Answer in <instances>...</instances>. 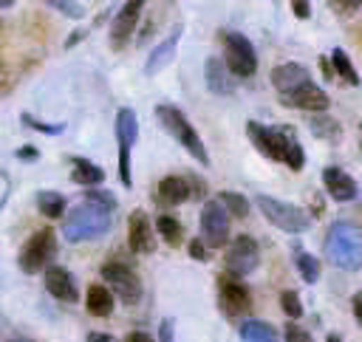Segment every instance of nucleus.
I'll use <instances>...</instances> for the list:
<instances>
[{
    "label": "nucleus",
    "mask_w": 362,
    "mask_h": 342,
    "mask_svg": "<svg viewBox=\"0 0 362 342\" xmlns=\"http://www.w3.org/2000/svg\"><path fill=\"white\" fill-rule=\"evenodd\" d=\"M113 209H116V198L105 189H85L82 201L68 209L65 223H62V235L68 243H82V240H99L102 235L110 232L113 223Z\"/></svg>",
    "instance_id": "nucleus-1"
},
{
    "label": "nucleus",
    "mask_w": 362,
    "mask_h": 342,
    "mask_svg": "<svg viewBox=\"0 0 362 342\" xmlns=\"http://www.w3.org/2000/svg\"><path fill=\"white\" fill-rule=\"evenodd\" d=\"M246 133H249V141L255 144V150L260 155H266L272 161H280L294 172L303 170L305 153H303L291 127H269V124H260V122H246Z\"/></svg>",
    "instance_id": "nucleus-2"
},
{
    "label": "nucleus",
    "mask_w": 362,
    "mask_h": 342,
    "mask_svg": "<svg viewBox=\"0 0 362 342\" xmlns=\"http://www.w3.org/2000/svg\"><path fill=\"white\" fill-rule=\"evenodd\" d=\"M322 254L334 269L356 271L362 266V229L348 220H334L322 237Z\"/></svg>",
    "instance_id": "nucleus-3"
},
{
    "label": "nucleus",
    "mask_w": 362,
    "mask_h": 342,
    "mask_svg": "<svg viewBox=\"0 0 362 342\" xmlns=\"http://www.w3.org/2000/svg\"><path fill=\"white\" fill-rule=\"evenodd\" d=\"M156 119H158V124H161L201 167H209V164H212L209 150L204 147L201 136L195 133V127L189 124V119H187L175 105H156Z\"/></svg>",
    "instance_id": "nucleus-4"
},
{
    "label": "nucleus",
    "mask_w": 362,
    "mask_h": 342,
    "mask_svg": "<svg viewBox=\"0 0 362 342\" xmlns=\"http://www.w3.org/2000/svg\"><path fill=\"white\" fill-rule=\"evenodd\" d=\"M255 204H257V209L263 212V218L272 226H277V229H283L288 235H303L311 226V218L294 204H286V201L272 198V195H255Z\"/></svg>",
    "instance_id": "nucleus-5"
},
{
    "label": "nucleus",
    "mask_w": 362,
    "mask_h": 342,
    "mask_svg": "<svg viewBox=\"0 0 362 342\" xmlns=\"http://www.w3.org/2000/svg\"><path fill=\"white\" fill-rule=\"evenodd\" d=\"M54 254H57V235H54V229L51 226H42V229H37L25 243H23V249H20V254H17V263H20V269L25 271V274H37V271H48L51 266V260H54Z\"/></svg>",
    "instance_id": "nucleus-6"
},
{
    "label": "nucleus",
    "mask_w": 362,
    "mask_h": 342,
    "mask_svg": "<svg viewBox=\"0 0 362 342\" xmlns=\"http://www.w3.org/2000/svg\"><path fill=\"white\" fill-rule=\"evenodd\" d=\"M223 62L235 79H249L257 71V54L255 45L240 31H223Z\"/></svg>",
    "instance_id": "nucleus-7"
},
{
    "label": "nucleus",
    "mask_w": 362,
    "mask_h": 342,
    "mask_svg": "<svg viewBox=\"0 0 362 342\" xmlns=\"http://www.w3.org/2000/svg\"><path fill=\"white\" fill-rule=\"evenodd\" d=\"M139 138V119L133 107H119L116 113V141H119V181L124 187L133 184L130 175V150Z\"/></svg>",
    "instance_id": "nucleus-8"
},
{
    "label": "nucleus",
    "mask_w": 362,
    "mask_h": 342,
    "mask_svg": "<svg viewBox=\"0 0 362 342\" xmlns=\"http://www.w3.org/2000/svg\"><path fill=\"white\" fill-rule=\"evenodd\" d=\"M102 277H105V283L110 285V291L119 297V300H124L127 305H136L139 300H141V280H139V274L127 266V263H122V260H107V263H102Z\"/></svg>",
    "instance_id": "nucleus-9"
},
{
    "label": "nucleus",
    "mask_w": 362,
    "mask_h": 342,
    "mask_svg": "<svg viewBox=\"0 0 362 342\" xmlns=\"http://www.w3.org/2000/svg\"><path fill=\"white\" fill-rule=\"evenodd\" d=\"M201 237L209 249H223L229 240V212L218 198H209L201 209Z\"/></svg>",
    "instance_id": "nucleus-10"
},
{
    "label": "nucleus",
    "mask_w": 362,
    "mask_h": 342,
    "mask_svg": "<svg viewBox=\"0 0 362 342\" xmlns=\"http://www.w3.org/2000/svg\"><path fill=\"white\" fill-rule=\"evenodd\" d=\"M260 263V249L255 243V237L249 235H238L229 249H226V257H223V266H226V274L232 277H246L257 269Z\"/></svg>",
    "instance_id": "nucleus-11"
},
{
    "label": "nucleus",
    "mask_w": 362,
    "mask_h": 342,
    "mask_svg": "<svg viewBox=\"0 0 362 342\" xmlns=\"http://www.w3.org/2000/svg\"><path fill=\"white\" fill-rule=\"evenodd\" d=\"M218 300H221V311L226 314V317H232V319H238V317H246L249 314V308H252V294H249V288L238 280V277H232V274H221V280H218Z\"/></svg>",
    "instance_id": "nucleus-12"
},
{
    "label": "nucleus",
    "mask_w": 362,
    "mask_h": 342,
    "mask_svg": "<svg viewBox=\"0 0 362 342\" xmlns=\"http://www.w3.org/2000/svg\"><path fill=\"white\" fill-rule=\"evenodd\" d=\"M141 0H127L122 3L119 14L113 17V25H110V48L113 51H122L127 45V40L133 37L136 31V23H139V14H141Z\"/></svg>",
    "instance_id": "nucleus-13"
},
{
    "label": "nucleus",
    "mask_w": 362,
    "mask_h": 342,
    "mask_svg": "<svg viewBox=\"0 0 362 342\" xmlns=\"http://www.w3.org/2000/svg\"><path fill=\"white\" fill-rule=\"evenodd\" d=\"M127 243L136 254H153L156 252V232H153L144 209H133L127 215Z\"/></svg>",
    "instance_id": "nucleus-14"
},
{
    "label": "nucleus",
    "mask_w": 362,
    "mask_h": 342,
    "mask_svg": "<svg viewBox=\"0 0 362 342\" xmlns=\"http://www.w3.org/2000/svg\"><path fill=\"white\" fill-rule=\"evenodd\" d=\"M280 102L288 105V107H300V110H305V113H311V116H314V113H325L328 105H331L328 93H325L320 85H314V82L303 85L300 90H294V93H288V96H280Z\"/></svg>",
    "instance_id": "nucleus-15"
},
{
    "label": "nucleus",
    "mask_w": 362,
    "mask_h": 342,
    "mask_svg": "<svg viewBox=\"0 0 362 342\" xmlns=\"http://www.w3.org/2000/svg\"><path fill=\"white\" fill-rule=\"evenodd\" d=\"M322 187H325L328 198L337 201V204L356 201V195H359L356 181H354L345 170H339V167H325V170H322Z\"/></svg>",
    "instance_id": "nucleus-16"
},
{
    "label": "nucleus",
    "mask_w": 362,
    "mask_h": 342,
    "mask_svg": "<svg viewBox=\"0 0 362 342\" xmlns=\"http://www.w3.org/2000/svg\"><path fill=\"white\" fill-rule=\"evenodd\" d=\"M308 82H311V79H308V68L300 65V62H280V65L272 68V85H274L283 96L300 90V88L308 85Z\"/></svg>",
    "instance_id": "nucleus-17"
},
{
    "label": "nucleus",
    "mask_w": 362,
    "mask_h": 342,
    "mask_svg": "<svg viewBox=\"0 0 362 342\" xmlns=\"http://www.w3.org/2000/svg\"><path fill=\"white\" fill-rule=\"evenodd\" d=\"M42 280H45V291H48L51 297H57V300H62V302H76V300H79L76 283H74V277H71V271H68L65 266H51V269L42 274Z\"/></svg>",
    "instance_id": "nucleus-18"
},
{
    "label": "nucleus",
    "mask_w": 362,
    "mask_h": 342,
    "mask_svg": "<svg viewBox=\"0 0 362 342\" xmlns=\"http://www.w3.org/2000/svg\"><path fill=\"white\" fill-rule=\"evenodd\" d=\"M204 79H206V88H209L215 96H232V93H235L232 73H229L226 62L218 59V57H209V59H206V65H204Z\"/></svg>",
    "instance_id": "nucleus-19"
},
{
    "label": "nucleus",
    "mask_w": 362,
    "mask_h": 342,
    "mask_svg": "<svg viewBox=\"0 0 362 342\" xmlns=\"http://www.w3.org/2000/svg\"><path fill=\"white\" fill-rule=\"evenodd\" d=\"M189 181L184 175H164L158 184H156V201L161 206H178L189 198Z\"/></svg>",
    "instance_id": "nucleus-20"
},
{
    "label": "nucleus",
    "mask_w": 362,
    "mask_h": 342,
    "mask_svg": "<svg viewBox=\"0 0 362 342\" xmlns=\"http://www.w3.org/2000/svg\"><path fill=\"white\" fill-rule=\"evenodd\" d=\"M181 40V28H175L170 37H164L150 54H147V62H144V76H156L173 57H175V45Z\"/></svg>",
    "instance_id": "nucleus-21"
},
{
    "label": "nucleus",
    "mask_w": 362,
    "mask_h": 342,
    "mask_svg": "<svg viewBox=\"0 0 362 342\" xmlns=\"http://www.w3.org/2000/svg\"><path fill=\"white\" fill-rule=\"evenodd\" d=\"M71 181H74V184H82V187H88V189H93V187H99V184L105 181V170L96 167V164L88 161V158H71Z\"/></svg>",
    "instance_id": "nucleus-22"
},
{
    "label": "nucleus",
    "mask_w": 362,
    "mask_h": 342,
    "mask_svg": "<svg viewBox=\"0 0 362 342\" xmlns=\"http://www.w3.org/2000/svg\"><path fill=\"white\" fill-rule=\"evenodd\" d=\"M85 308H88V314H93V317H110V311H113V291H110L107 285H102V283L88 285Z\"/></svg>",
    "instance_id": "nucleus-23"
},
{
    "label": "nucleus",
    "mask_w": 362,
    "mask_h": 342,
    "mask_svg": "<svg viewBox=\"0 0 362 342\" xmlns=\"http://www.w3.org/2000/svg\"><path fill=\"white\" fill-rule=\"evenodd\" d=\"M238 336H240V342H280L277 331L260 319H243L238 325Z\"/></svg>",
    "instance_id": "nucleus-24"
},
{
    "label": "nucleus",
    "mask_w": 362,
    "mask_h": 342,
    "mask_svg": "<svg viewBox=\"0 0 362 342\" xmlns=\"http://www.w3.org/2000/svg\"><path fill=\"white\" fill-rule=\"evenodd\" d=\"M308 130L322 141H339V136H342V124L328 113H314L308 119Z\"/></svg>",
    "instance_id": "nucleus-25"
},
{
    "label": "nucleus",
    "mask_w": 362,
    "mask_h": 342,
    "mask_svg": "<svg viewBox=\"0 0 362 342\" xmlns=\"http://www.w3.org/2000/svg\"><path fill=\"white\" fill-rule=\"evenodd\" d=\"M156 232H158L161 240H164L167 246H173V249H178L181 240H184V226H181L178 218H173V215H158V218H156Z\"/></svg>",
    "instance_id": "nucleus-26"
},
{
    "label": "nucleus",
    "mask_w": 362,
    "mask_h": 342,
    "mask_svg": "<svg viewBox=\"0 0 362 342\" xmlns=\"http://www.w3.org/2000/svg\"><path fill=\"white\" fill-rule=\"evenodd\" d=\"M37 209H40L45 218L57 220V218L65 215V198H62L59 192H54V189H42V192H37Z\"/></svg>",
    "instance_id": "nucleus-27"
},
{
    "label": "nucleus",
    "mask_w": 362,
    "mask_h": 342,
    "mask_svg": "<svg viewBox=\"0 0 362 342\" xmlns=\"http://www.w3.org/2000/svg\"><path fill=\"white\" fill-rule=\"evenodd\" d=\"M294 266H297V271H300V277H303L305 283H317V277H320V263H317L314 254H308L305 249L294 246Z\"/></svg>",
    "instance_id": "nucleus-28"
},
{
    "label": "nucleus",
    "mask_w": 362,
    "mask_h": 342,
    "mask_svg": "<svg viewBox=\"0 0 362 342\" xmlns=\"http://www.w3.org/2000/svg\"><path fill=\"white\" fill-rule=\"evenodd\" d=\"M331 65H334V71H337V76L339 79H345L348 85H359V73L354 71V65H351V59H348V54L342 51V48H334L331 51Z\"/></svg>",
    "instance_id": "nucleus-29"
},
{
    "label": "nucleus",
    "mask_w": 362,
    "mask_h": 342,
    "mask_svg": "<svg viewBox=\"0 0 362 342\" xmlns=\"http://www.w3.org/2000/svg\"><path fill=\"white\" fill-rule=\"evenodd\" d=\"M218 201L226 206V212H229L232 218H246V215H249V201H246L243 195H238V192H221Z\"/></svg>",
    "instance_id": "nucleus-30"
},
{
    "label": "nucleus",
    "mask_w": 362,
    "mask_h": 342,
    "mask_svg": "<svg viewBox=\"0 0 362 342\" xmlns=\"http://www.w3.org/2000/svg\"><path fill=\"white\" fill-rule=\"evenodd\" d=\"M280 308H283V314H286L288 319H300V317H303L300 294H297V291H291V288H286V291L280 294Z\"/></svg>",
    "instance_id": "nucleus-31"
},
{
    "label": "nucleus",
    "mask_w": 362,
    "mask_h": 342,
    "mask_svg": "<svg viewBox=\"0 0 362 342\" xmlns=\"http://www.w3.org/2000/svg\"><path fill=\"white\" fill-rule=\"evenodd\" d=\"M20 119H23L25 127H31V130H37V133H45V136H59V133H62V124H48V122H42V119L31 116V113H23Z\"/></svg>",
    "instance_id": "nucleus-32"
},
{
    "label": "nucleus",
    "mask_w": 362,
    "mask_h": 342,
    "mask_svg": "<svg viewBox=\"0 0 362 342\" xmlns=\"http://www.w3.org/2000/svg\"><path fill=\"white\" fill-rule=\"evenodd\" d=\"M45 6H51L54 11H62V14H68V17H85V8H82V3H65V0H48Z\"/></svg>",
    "instance_id": "nucleus-33"
},
{
    "label": "nucleus",
    "mask_w": 362,
    "mask_h": 342,
    "mask_svg": "<svg viewBox=\"0 0 362 342\" xmlns=\"http://www.w3.org/2000/svg\"><path fill=\"white\" fill-rule=\"evenodd\" d=\"M286 342H314L311 339V334L305 331V328H300L297 322H286Z\"/></svg>",
    "instance_id": "nucleus-34"
},
{
    "label": "nucleus",
    "mask_w": 362,
    "mask_h": 342,
    "mask_svg": "<svg viewBox=\"0 0 362 342\" xmlns=\"http://www.w3.org/2000/svg\"><path fill=\"white\" fill-rule=\"evenodd\" d=\"M331 6V11H337V14H354V11H359V0H331L328 3Z\"/></svg>",
    "instance_id": "nucleus-35"
},
{
    "label": "nucleus",
    "mask_w": 362,
    "mask_h": 342,
    "mask_svg": "<svg viewBox=\"0 0 362 342\" xmlns=\"http://www.w3.org/2000/svg\"><path fill=\"white\" fill-rule=\"evenodd\" d=\"M173 328H175V319H173V317H164L161 325H158V342H175Z\"/></svg>",
    "instance_id": "nucleus-36"
},
{
    "label": "nucleus",
    "mask_w": 362,
    "mask_h": 342,
    "mask_svg": "<svg viewBox=\"0 0 362 342\" xmlns=\"http://www.w3.org/2000/svg\"><path fill=\"white\" fill-rule=\"evenodd\" d=\"M189 257H192V260H206V257H209V254H206V243H201V237L189 240Z\"/></svg>",
    "instance_id": "nucleus-37"
},
{
    "label": "nucleus",
    "mask_w": 362,
    "mask_h": 342,
    "mask_svg": "<svg viewBox=\"0 0 362 342\" xmlns=\"http://www.w3.org/2000/svg\"><path fill=\"white\" fill-rule=\"evenodd\" d=\"M291 11H294L300 20H308V17H311V8H308L305 0H291Z\"/></svg>",
    "instance_id": "nucleus-38"
},
{
    "label": "nucleus",
    "mask_w": 362,
    "mask_h": 342,
    "mask_svg": "<svg viewBox=\"0 0 362 342\" xmlns=\"http://www.w3.org/2000/svg\"><path fill=\"white\" fill-rule=\"evenodd\" d=\"M351 311H354V317H356V322H359V328H362V291L354 294V300H351Z\"/></svg>",
    "instance_id": "nucleus-39"
},
{
    "label": "nucleus",
    "mask_w": 362,
    "mask_h": 342,
    "mask_svg": "<svg viewBox=\"0 0 362 342\" xmlns=\"http://www.w3.org/2000/svg\"><path fill=\"white\" fill-rule=\"evenodd\" d=\"M17 158H20V161H37L40 153H37L34 147H20V150H17Z\"/></svg>",
    "instance_id": "nucleus-40"
},
{
    "label": "nucleus",
    "mask_w": 362,
    "mask_h": 342,
    "mask_svg": "<svg viewBox=\"0 0 362 342\" xmlns=\"http://www.w3.org/2000/svg\"><path fill=\"white\" fill-rule=\"evenodd\" d=\"M124 342H156L150 334H144V331H130L127 336H124Z\"/></svg>",
    "instance_id": "nucleus-41"
},
{
    "label": "nucleus",
    "mask_w": 362,
    "mask_h": 342,
    "mask_svg": "<svg viewBox=\"0 0 362 342\" xmlns=\"http://www.w3.org/2000/svg\"><path fill=\"white\" fill-rule=\"evenodd\" d=\"M85 342H116L110 334H102V331H90L88 336H85Z\"/></svg>",
    "instance_id": "nucleus-42"
},
{
    "label": "nucleus",
    "mask_w": 362,
    "mask_h": 342,
    "mask_svg": "<svg viewBox=\"0 0 362 342\" xmlns=\"http://www.w3.org/2000/svg\"><path fill=\"white\" fill-rule=\"evenodd\" d=\"M85 34H88V31H76V34H71V37H68V40H65V48H71V45H74V42H79V40H82V37H85Z\"/></svg>",
    "instance_id": "nucleus-43"
},
{
    "label": "nucleus",
    "mask_w": 362,
    "mask_h": 342,
    "mask_svg": "<svg viewBox=\"0 0 362 342\" xmlns=\"http://www.w3.org/2000/svg\"><path fill=\"white\" fill-rule=\"evenodd\" d=\"M325 342H339V336H337V334H328V339H325Z\"/></svg>",
    "instance_id": "nucleus-44"
},
{
    "label": "nucleus",
    "mask_w": 362,
    "mask_h": 342,
    "mask_svg": "<svg viewBox=\"0 0 362 342\" xmlns=\"http://www.w3.org/2000/svg\"><path fill=\"white\" fill-rule=\"evenodd\" d=\"M11 342H25V339H11Z\"/></svg>",
    "instance_id": "nucleus-45"
},
{
    "label": "nucleus",
    "mask_w": 362,
    "mask_h": 342,
    "mask_svg": "<svg viewBox=\"0 0 362 342\" xmlns=\"http://www.w3.org/2000/svg\"><path fill=\"white\" fill-rule=\"evenodd\" d=\"M359 130H362V124H359Z\"/></svg>",
    "instance_id": "nucleus-46"
}]
</instances>
